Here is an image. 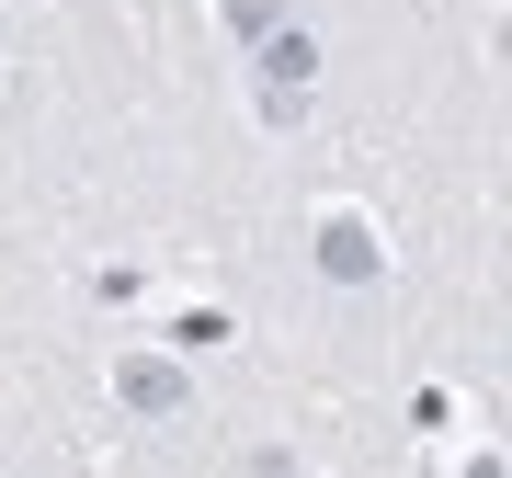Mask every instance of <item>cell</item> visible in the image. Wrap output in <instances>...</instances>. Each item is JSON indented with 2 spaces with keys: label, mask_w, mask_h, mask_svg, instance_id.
Returning <instances> with one entry per match:
<instances>
[{
  "label": "cell",
  "mask_w": 512,
  "mask_h": 478,
  "mask_svg": "<svg viewBox=\"0 0 512 478\" xmlns=\"http://www.w3.org/2000/svg\"><path fill=\"white\" fill-rule=\"evenodd\" d=\"M251 80H262V114H274V126H296V114H308V92H319V46L308 35H262V57H251Z\"/></svg>",
  "instance_id": "cell-1"
},
{
  "label": "cell",
  "mask_w": 512,
  "mask_h": 478,
  "mask_svg": "<svg viewBox=\"0 0 512 478\" xmlns=\"http://www.w3.org/2000/svg\"><path fill=\"white\" fill-rule=\"evenodd\" d=\"M114 399H126L137 422H171V410H183V365H171V353H126V365H114Z\"/></svg>",
  "instance_id": "cell-3"
},
{
  "label": "cell",
  "mask_w": 512,
  "mask_h": 478,
  "mask_svg": "<svg viewBox=\"0 0 512 478\" xmlns=\"http://www.w3.org/2000/svg\"><path fill=\"white\" fill-rule=\"evenodd\" d=\"M274 23H285V0H228V35H239V46H262Z\"/></svg>",
  "instance_id": "cell-4"
},
{
  "label": "cell",
  "mask_w": 512,
  "mask_h": 478,
  "mask_svg": "<svg viewBox=\"0 0 512 478\" xmlns=\"http://www.w3.org/2000/svg\"><path fill=\"white\" fill-rule=\"evenodd\" d=\"M319 274H330V285H376V274H387L376 228L353 217V205H330V217H319Z\"/></svg>",
  "instance_id": "cell-2"
}]
</instances>
